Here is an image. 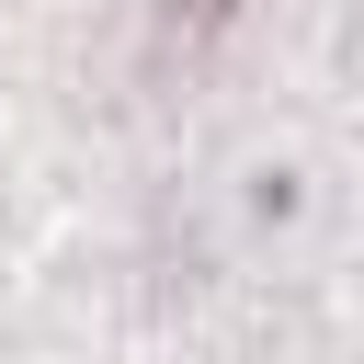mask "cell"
<instances>
[{
    "instance_id": "6da1fadb",
    "label": "cell",
    "mask_w": 364,
    "mask_h": 364,
    "mask_svg": "<svg viewBox=\"0 0 364 364\" xmlns=\"http://www.w3.org/2000/svg\"><path fill=\"white\" fill-rule=\"evenodd\" d=\"M216 23H239V0H159V46L148 57H193Z\"/></svg>"
}]
</instances>
